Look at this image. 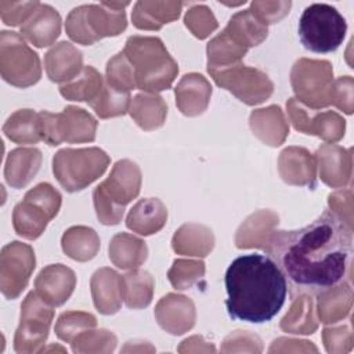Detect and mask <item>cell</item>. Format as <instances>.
I'll return each mask as SVG.
<instances>
[{"mask_svg":"<svg viewBox=\"0 0 354 354\" xmlns=\"http://www.w3.org/2000/svg\"><path fill=\"white\" fill-rule=\"evenodd\" d=\"M264 250L285 275L292 293L318 295L347 275L353 230L325 210L303 228L275 230Z\"/></svg>","mask_w":354,"mask_h":354,"instance_id":"cell-1","label":"cell"},{"mask_svg":"<svg viewBox=\"0 0 354 354\" xmlns=\"http://www.w3.org/2000/svg\"><path fill=\"white\" fill-rule=\"evenodd\" d=\"M225 307L234 319L263 324L271 321L285 304L288 282L270 256L243 254L225 271Z\"/></svg>","mask_w":354,"mask_h":354,"instance_id":"cell-2","label":"cell"},{"mask_svg":"<svg viewBox=\"0 0 354 354\" xmlns=\"http://www.w3.org/2000/svg\"><path fill=\"white\" fill-rule=\"evenodd\" d=\"M123 54L134 69L136 86L148 94L171 87L178 65L166 50L163 41L153 36H130Z\"/></svg>","mask_w":354,"mask_h":354,"instance_id":"cell-3","label":"cell"},{"mask_svg":"<svg viewBox=\"0 0 354 354\" xmlns=\"http://www.w3.org/2000/svg\"><path fill=\"white\" fill-rule=\"evenodd\" d=\"M141 170L133 160H118L108 178L93 191L95 214L104 225L120 223L124 207L136 199L141 189Z\"/></svg>","mask_w":354,"mask_h":354,"instance_id":"cell-4","label":"cell"},{"mask_svg":"<svg viewBox=\"0 0 354 354\" xmlns=\"http://www.w3.org/2000/svg\"><path fill=\"white\" fill-rule=\"evenodd\" d=\"M126 6L129 3L102 1L76 7L66 17V35L83 46H91L104 37L118 36L127 26Z\"/></svg>","mask_w":354,"mask_h":354,"instance_id":"cell-5","label":"cell"},{"mask_svg":"<svg viewBox=\"0 0 354 354\" xmlns=\"http://www.w3.org/2000/svg\"><path fill=\"white\" fill-rule=\"evenodd\" d=\"M109 156L97 147L64 148L53 158V173L66 192L87 188L109 166Z\"/></svg>","mask_w":354,"mask_h":354,"instance_id":"cell-6","label":"cell"},{"mask_svg":"<svg viewBox=\"0 0 354 354\" xmlns=\"http://www.w3.org/2000/svg\"><path fill=\"white\" fill-rule=\"evenodd\" d=\"M347 24L332 6L315 3L308 6L299 21L301 44L313 53H332L343 43Z\"/></svg>","mask_w":354,"mask_h":354,"instance_id":"cell-7","label":"cell"},{"mask_svg":"<svg viewBox=\"0 0 354 354\" xmlns=\"http://www.w3.org/2000/svg\"><path fill=\"white\" fill-rule=\"evenodd\" d=\"M62 203L61 194L48 183H40L29 189L12 212L15 232L29 241L37 239L53 220Z\"/></svg>","mask_w":354,"mask_h":354,"instance_id":"cell-8","label":"cell"},{"mask_svg":"<svg viewBox=\"0 0 354 354\" xmlns=\"http://www.w3.org/2000/svg\"><path fill=\"white\" fill-rule=\"evenodd\" d=\"M0 73L4 82L19 88L30 87L41 77L39 55L17 32L0 33Z\"/></svg>","mask_w":354,"mask_h":354,"instance_id":"cell-9","label":"cell"},{"mask_svg":"<svg viewBox=\"0 0 354 354\" xmlns=\"http://www.w3.org/2000/svg\"><path fill=\"white\" fill-rule=\"evenodd\" d=\"M39 118L41 141L51 147L61 142L79 144L95 140L98 122L83 108L69 105L61 113L41 111Z\"/></svg>","mask_w":354,"mask_h":354,"instance_id":"cell-10","label":"cell"},{"mask_svg":"<svg viewBox=\"0 0 354 354\" xmlns=\"http://www.w3.org/2000/svg\"><path fill=\"white\" fill-rule=\"evenodd\" d=\"M290 84L296 100L311 109L330 105L333 68L325 59H297L290 71Z\"/></svg>","mask_w":354,"mask_h":354,"instance_id":"cell-11","label":"cell"},{"mask_svg":"<svg viewBox=\"0 0 354 354\" xmlns=\"http://www.w3.org/2000/svg\"><path fill=\"white\" fill-rule=\"evenodd\" d=\"M207 72L218 87L228 90L246 105H259L274 93V83L263 71L242 62Z\"/></svg>","mask_w":354,"mask_h":354,"instance_id":"cell-12","label":"cell"},{"mask_svg":"<svg viewBox=\"0 0 354 354\" xmlns=\"http://www.w3.org/2000/svg\"><path fill=\"white\" fill-rule=\"evenodd\" d=\"M53 318V306L44 301L36 290L29 292L21 304V319L14 336L15 353H40L48 337Z\"/></svg>","mask_w":354,"mask_h":354,"instance_id":"cell-13","label":"cell"},{"mask_svg":"<svg viewBox=\"0 0 354 354\" xmlns=\"http://www.w3.org/2000/svg\"><path fill=\"white\" fill-rule=\"evenodd\" d=\"M36 267L32 246L19 241L3 246L0 253V289L6 299H17L28 286Z\"/></svg>","mask_w":354,"mask_h":354,"instance_id":"cell-14","label":"cell"},{"mask_svg":"<svg viewBox=\"0 0 354 354\" xmlns=\"http://www.w3.org/2000/svg\"><path fill=\"white\" fill-rule=\"evenodd\" d=\"M286 111L293 127L300 133L317 136L328 144L337 142L344 137L346 120L335 111L318 112L296 98L288 100Z\"/></svg>","mask_w":354,"mask_h":354,"instance_id":"cell-15","label":"cell"},{"mask_svg":"<svg viewBox=\"0 0 354 354\" xmlns=\"http://www.w3.org/2000/svg\"><path fill=\"white\" fill-rule=\"evenodd\" d=\"M155 318L158 325L170 335H183L191 330L196 321V310L194 301L177 293H167L155 307Z\"/></svg>","mask_w":354,"mask_h":354,"instance_id":"cell-16","label":"cell"},{"mask_svg":"<svg viewBox=\"0 0 354 354\" xmlns=\"http://www.w3.org/2000/svg\"><path fill=\"white\" fill-rule=\"evenodd\" d=\"M278 171L281 178L296 187H308L314 189L317 185V162L303 147H288L278 158Z\"/></svg>","mask_w":354,"mask_h":354,"instance_id":"cell-17","label":"cell"},{"mask_svg":"<svg viewBox=\"0 0 354 354\" xmlns=\"http://www.w3.org/2000/svg\"><path fill=\"white\" fill-rule=\"evenodd\" d=\"M315 162L321 180L332 188H342L350 184L353 174L351 149L335 144H322L315 152Z\"/></svg>","mask_w":354,"mask_h":354,"instance_id":"cell-18","label":"cell"},{"mask_svg":"<svg viewBox=\"0 0 354 354\" xmlns=\"http://www.w3.org/2000/svg\"><path fill=\"white\" fill-rule=\"evenodd\" d=\"M75 286L76 275L64 264L44 267L35 279L36 293L53 307L62 306L72 296Z\"/></svg>","mask_w":354,"mask_h":354,"instance_id":"cell-19","label":"cell"},{"mask_svg":"<svg viewBox=\"0 0 354 354\" xmlns=\"http://www.w3.org/2000/svg\"><path fill=\"white\" fill-rule=\"evenodd\" d=\"M212 91V86L203 75L196 72L187 73L174 88L177 108L185 116H199L207 109Z\"/></svg>","mask_w":354,"mask_h":354,"instance_id":"cell-20","label":"cell"},{"mask_svg":"<svg viewBox=\"0 0 354 354\" xmlns=\"http://www.w3.org/2000/svg\"><path fill=\"white\" fill-rule=\"evenodd\" d=\"M91 296L95 308L104 315L118 313L123 301V275L104 267L97 270L90 279Z\"/></svg>","mask_w":354,"mask_h":354,"instance_id":"cell-21","label":"cell"},{"mask_svg":"<svg viewBox=\"0 0 354 354\" xmlns=\"http://www.w3.org/2000/svg\"><path fill=\"white\" fill-rule=\"evenodd\" d=\"M82 51L69 41H59L44 55V69L54 83H68L83 69Z\"/></svg>","mask_w":354,"mask_h":354,"instance_id":"cell-22","label":"cell"},{"mask_svg":"<svg viewBox=\"0 0 354 354\" xmlns=\"http://www.w3.org/2000/svg\"><path fill=\"white\" fill-rule=\"evenodd\" d=\"M249 126L252 133L270 147L282 145L289 134V122L278 105L252 111Z\"/></svg>","mask_w":354,"mask_h":354,"instance_id":"cell-23","label":"cell"},{"mask_svg":"<svg viewBox=\"0 0 354 354\" xmlns=\"http://www.w3.org/2000/svg\"><path fill=\"white\" fill-rule=\"evenodd\" d=\"M22 37L33 46L43 48L54 44L61 35V17L55 8L48 4H41L21 26Z\"/></svg>","mask_w":354,"mask_h":354,"instance_id":"cell-24","label":"cell"},{"mask_svg":"<svg viewBox=\"0 0 354 354\" xmlns=\"http://www.w3.org/2000/svg\"><path fill=\"white\" fill-rule=\"evenodd\" d=\"M167 221V209L158 198L140 199L129 212L126 225L138 235H152L159 232Z\"/></svg>","mask_w":354,"mask_h":354,"instance_id":"cell-25","label":"cell"},{"mask_svg":"<svg viewBox=\"0 0 354 354\" xmlns=\"http://www.w3.org/2000/svg\"><path fill=\"white\" fill-rule=\"evenodd\" d=\"M278 214L271 210H259L250 214L238 228L235 245L239 249H266L270 236L278 225Z\"/></svg>","mask_w":354,"mask_h":354,"instance_id":"cell-26","label":"cell"},{"mask_svg":"<svg viewBox=\"0 0 354 354\" xmlns=\"http://www.w3.org/2000/svg\"><path fill=\"white\" fill-rule=\"evenodd\" d=\"M43 160L37 148H15L6 160L4 177L11 188H25L40 170Z\"/></svg>","mask_w":354,"mask_h":354,"instance_id":"cell-27","label":"cell"},{"mask_svg":"<svg viewBox=\"0 0 354 354\" xmlns=\"http://www.w3.org/2000/svg\"><path fill=\"white\" fill-rule=\"evenodd\" d=\"M181 1H137L131 12L133 25L141 30H159L180 17Z\"/></svg>","mask_w":354,"mask_h":354,"instance_id":"cell-28","label":"cell"},{"mask_svg":"<svg viewBox=\"0 0 354 354\" xmlns=\"http://www.w3.org/2000/svg\"><path fill=\"white\" fill-rule=\"evenodd\" d=\"M214 246V236L210 228L201 224L188 223L181 225L171 239V248L177 254L207 256Z\"/></svg>","mask_w":354,"mask_h":354,"instance_id":"cell-29","label":"cell"},{"mask_svg":"<svg viewBox=\"0 0 354 354\" xmlns=\"http://www.w3.org/2000/svg\"><path fill=\"white\" fill-rule=\"evenodd\" d=\"M353 307V289L347 282L337 283L318 293V317L322 324L344 319Z\"/></svg>","mask_w":354,"mask_h":354,"instance_id":"cell-30","label":"cell"},{"mask_svg":"<svg viewBox=\"0 0 354 354\" xmlns=\"http://www.w3.org/2000/svg\"><path fill=\"white\" fill-rule=\"evenodd\" d=\"M224 30L235 43L249 50L266 40L268 25L260 21L250 10H243L230 18Z\"/></svg>","mask_w":354,"mask_h":354,"instance_id":"cell-31","label":"cell"},{"mask_svg":"<svg viewBox=\"0 0 354 354\" xmlns=\"http://www.w3.org/2000/svg\"><path fill=\"white\" fill-rule=\"evenodd\" d=\"M109 260L122 270H136L148 256L145 242L131 234L119 232L112 236L109 242Z\"/></svg>","mask_w":354,"mask_h":354,"instance_id":"cell-32","label":"cell"},{"mask_svg":"<svg viewBox=\"0 0 354 354\" xmlns=\"http://www.w3.org/2000/svg\"><path fill=\"white\" fill-rule=\"evenodd\" d=\"M131 119L145 131H152L165 124L167 105L158 94L141 93L133 97L129 108Z\"/></svg>","mask_w":354,"mask_h":354,"instance_id":"cell-33","label":"cell"},{"mask_svg":"<svg viewBox=\"0 0 354 354\" xmlns=\"http://www.w3.org/2000/svg\"><path fill=\"white\" fill-rule=\"evenodd\" d=\"M61 246L68 257L84 263L97 256L101 242L98 234L93 228L86 225H75L64 232Z\"/></svg>","mask_w":354,"mask_h":354,"instance_id":"cell-34","label":"cell"},{"mask_svg":"<svg viewBox=\"0 0 354 354\" xmlns=\"http://www.w3.org/2000/svg\"><path fill=\"white\" fill-rule=\"evenodd\" d=\"M279 326L283 332L295 335H313L317 330L318 322L314 313V301L310 295L299 293V296L293 299Z\"/></svg>","mask_w":354,"mask_h":354,"instance_id":"cell-35","label":"cell"},{"mask_svg":"<svg viewBox=\"0 0 354 354\" xmlns=\"http://www.w3.org/2000/svg\"><path fill=\"white\" fill-rule=\"evenodd\" d=\"M3 133L15 144H37L41 141L40 118L33 109H18L4 123Z\"/></svg>","mask_w":354,"mask_h":354,"instance_id":"cell-36","label":"cell"},{"mask_svg":"<svg viewBox=\"0 0 354 354\" xmlns=\"http://www.w3.org/2000/svg\"><path fill=\"white\" fill-rule=\"evenodd\" d=\"M155 281L148 271L130 270L123 275V301L129 308L140 310L151 304Z\"/></svg>","mask_w":354,"mask_h":354,"instance_id":"cell-37","label":"cell"},{"mask_svg":"<svg viewBox=\"0 0 354 354\" xmlns=\"http://www.w3.org/2000/svg\"><path fill=\"white\" fill-rule=\"evenodd\" d=\"M104 86V77L93 66H84L82 72L68 83L59 86V93L69 101H87L95 98Z\"/></svg>","mask_w":354,"mask_h":354,"instance_id":"cell-38","label":"cell"},{"mask_svg":"<svg viewBox=\"0 0 354 354\" xmlns=\"http://www.w3.org/2000/svg\"><path fill=\"white\" fill-rule=\"evenodd\" d=\"M246 48L235 43L225 33V30H223L207 43V69L224 68L232 64H238L246 55Z\"/></svg>","mask_w":354,"mask_h":354,"instance_id":"cell-39","label":"cell"},{"mask_svg":"<svg viewBox=\"0 0 354 354\" xmlns=\"http://www.w3.org/2000/svg\"><path fill=\"white\" fill-rule=\"evenodd\" d=\"M130 100V93L120 91L104 82L102 88L95 95V98L88 102V105L94 109L100 119H109L123 116L126 112H129L131 102Z\"/></svg>","mask_w":354,"mask_h":354,"instance_id":"cell-40","label":"cell"},{"mask_svg":"<svg viewBox=\"0 0 354 354\" xmlns=\"http://www.w3.org/2000/svg\"><path fill=\"white\" fill-rule=\"evenodd\" d=\"M97 326V318L84 311H65L55 324V335L58 339L66 343H72L80 333Z\"/></svg>","mask_w":354,"mask_h":354,"instance_id":"cell-41","label":"cell"},{"mask_svg":"<svg viewBox=\"0 0 354 354\" xmlns=\"http://www.w3.org/2000/svg\"><path fill=\"white\" fill-rule=\"evenodd\" d=\"M206 267L202 260L177 259L167 271V278L171 286L177 290H185L192 288L205 275Z\"/></svg>","mask_w":354,"mask_h":354,"instance_id":"cell-42","label":"cell"},{"mask_svg":"<svg viewBox=\"0 0 354 354\" xmlns=\"http://www.w3.org/2000/svg\"><path fill=\"white\" fill-rule=\"evenodd\" d=\"M118 339L108 329H88L80 333L71 344L76 354L83 353H112Z\"/></svg>","mask_w":354,"mask_h":354,"instance_id":"cell-43","label":"cell"},{"mask_svg":"<svg viewBox=\"0 0 354 354\" xmlns=\"http://www.w3.org/2000/svg\"><path fill=\"white\" fill-rule=\"evenodd\" d=\"M105 82L109 86L126 93L137 88L134 69L123 51L118 53L108 61Z\"/></svg>","mask_w":354,"mask_h":354,"instance_id":"cell-44","label":"cell"},{"mask_svg":"<svg viewBox=\"0 0 354 354\" xmlns=\"http://www.w3.org/2000/svg\"><path fill=\"white\" fill-rule=\"evenodd\" d=\"M184 24L191 33L201 40L210 36V33H213L218 26L217 19L206 6L191 7L185 14Z\"/></svg>","mask_w":354,"mask_h":354,"instance_id":"cell-45","label":"cell"},{"mask_svg":"<svg viewBox=\"0 0 354 354\" xmlns=\"http://www.w3.org/2000/svg\"><path fill=\"white\" fill-rule=\"evenodd\" d=\"M39 6V1H0V15L6 25L22 26Z\"/></svg>","mask_w":354,"mask_h":354,"instance_id":"cell-46","label":"cell"},{"mask_svg":"<svg viewBox=\"0 0 354 354\" xmlns=\"http://www.w3.org/2000/svg\"><path fill=\"white\" fill-rule=\"evenodd\" d=\"M322 342L325 350L330 354L348 353L353 348V333L350 325L325 328L322 330Z\"/></svg>","mask_w":354,"mask_h":354,"instance_id":"cell-47","label":"cell"},{"mask_svg":"<svg viewBox=\"0 0 354 354\" xmlns=\"http://www.w3.org/2000/svg\"><path fill=\"white\" fill-rule=\"evenodd\" d=\"M354 80L351 76H340L333 80L332 93H330V105H335L337 109L343 111L347 115H351L354 111Z\"/></svg>","mask_w":354,"mask_h":354,"instance_id":"cell-48","label":"cell"},{"mask_svg":"<svg viewBox=\"0 0 354 354\" xmlns=\"http://www.w3.org/2000/svg\"><path fill=\"white\" fill-rule=\"evenodd\" d=\"M220 350L221 353H231V351L260 353L263 350V346L257 335L248 330H235L224 339Z\"/></svg>","mask_w":354,"mask_h":354,"instance_id":"cell-49","label":"cell"},{"mask_svg":"<svg viewBox=\"0 0 354 354\" xmlns=\"http://www.w3.org/2000/svg\"><path fill=\"white\" fill-rule=\"evenodd\" d=\"M290 7V1H252L249 10L266 25H270L288 15Z\"/></svg>","mask_w":354,"mask_h":354,"instance_id":"cell-50","label":"cell"},{"mask_svg":"<svg viewBox=\"0 0 354 354\" xmlns=\"http://www.w3.org/2000/svg\"><path fill=\"white\" fill-rule=\"evenodd\" d=\"M329 210L336 214L347 227L353 230V192L342 189L328 196Z\"/></svg>","mask_w":354,"mask_h":354,"instance_id":"cell-51","label":"cell"},{"mask_svg":"<svg viewBox=\"0 0 354 354\" xmlns=\"http://www.w3.org/2000/svg\"><path fill=\"white\" fill-rule=\"evenodd\" d=\"M289 353V351H295V353H307V351H313L317 353L318 348L307 340H296V339H288V337H279L277 340L272 342L271 347L268 348V353Z\"/></svg>","mask_w":354,"mask_h":354,"instance_id":"cell-52","label":"cell"},{"mask_svg":"<svg viewBox=\"0 0 354 354\" xmlns=\"http://www.w3.org/2000/svg\"><path fill=\"white\" fill-rule=\"evenodd\" d=\"M180 353H189V351H212L214 353L216 348L213 344L207 343L202 336H191L181 342V344L177 347Z\"/></svg>","mask_w":354,"mask_h":354,"instance_id":"cell-53","label":"cell"}]
</instances>
